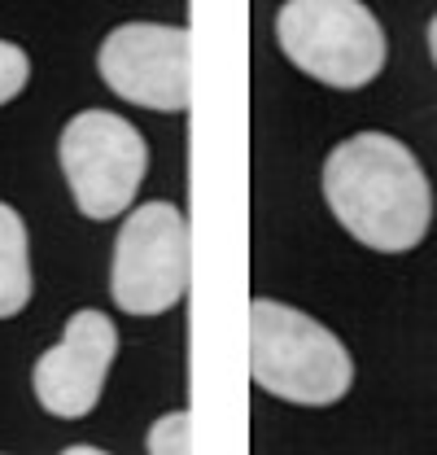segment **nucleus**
<instances>
[{
    "mask_svg": "<svg viewBox=\"0 0 437 455\" xmlns=\"http://www.w3.org/2000/svg\"><path fill=\"white\" fill-rule=\"evenodd\" d=\"M324 202L332 220L377 254L416 250L433 224V188L420 158L385 132L346 136L328 154Z\"/></svg>",
    "mask_w": 437,
    "mask_h": 455,
    "instance_id": "obj_1",
    "label": "nucleus"
},
{
    "mask_svg": "<svg viewBox=\"0 0 437 455\" xmlns=\"http://www.w3.org/2000/svg\"><path fill=\"white\" fill-rule=\"evenodd\" d=\"M250 377L263 395L293 407H332L354 386V359L346 341L315 315L254 298L250 302Z\"/></svg>",
    "mask_w": 437,
    "mask_h": 455,
    "instance_id": "obj_2",
    "label": "nucleus"
},
{
    "mask_svg": "<svg viewBox=\"0 0 437 455\" xmlns=\"http://www.w3.org/2000/svg\"><path fill=\"white\" fill-rule=\"evenodd\" d=\"M275 40L302 75L337 92L368 88L389 57L381 18L363 0H284Z\"/></svg>",
    "mask_w": 437,
    "mask_h": 455,
    "instance_id": "obj_3",
    "label": "nucleus"
},
{
    "mask_svg": "<svg viewBox=\"0 0 437 455\" xmlns=\"http://www.w3.org/2000/svg\"><path fill=\"white\" fill-rule=\"evenodd\" d=\"M193 276V236L188 220L171 202L136 206L118 236H114V263H109V298L127 315H166L184 302Z\"/></svg>",
    "mask_w": 437,
    "mask_h": 455,
    "instance_id": "obj_4",
    "label": "nucleus"
},
{
    "mask_svg": "<svg viewBox=\"0 0 437 455\" xmlns=\"http://www.w3.org/2000/svg\"><path fill=\"white\" fill-rule=\"evenodd\" d=\"M57 163L75 211L83 220L109 224L131 211L149 171V145L123 114L79 110L57 136Z\"/></svg>",
    "mask_w": 437,
    "mask_h": 455,
    "instance_id": "obj_5",
    "label": "nucleus"
},
{
    "mask_svg": "<svg viewBox=\"0 0 437 455\" xmlns=\"http://www.w3.org/2000/svg\"><path fill=\"white\" fill-rule=\"evenodd\" d=\"M193 36L175 22H123L114 27L101 49L97 70L114 97L158 114H184L193 101L188 79Z\"/></svg>",
    "mask_w": 437,
    "mask_h": 455,
    "instance_id": "obj_6",
    "label": "nucleus"
},
{
    "mask_svg": "<svg viewBox=\"0 0 437 455\" xmlns=\"http://www.w3.org/2000/svg\"><path fill=\"white\" fill-rule=\"evenodd\" d=\"M118 355V329L106 311L83 307L66 320L57 346H49L31 368L36 403L57 420H83L106 395V377Z\"/></svg>",
    "mask_w": 437,
    "mask_h": 455,
    "instance_id": "obj_7",
    "label": "nucleus"
},
{
    "mask_svg": "<svg viewBox=\"0 0 437 455\" xmlns=\"http://www.w3.org/2000/svg\"><path fill=\"white\" fill-rule=\"evenodd\" d=\"M31 241H27V220L0 202V320H13L31 307Z\"/></svg>",
    "mask_w": 437,
    "mask_h": 455,
    "instance_id": "obj_8",
    "label": "nucleus"
},
{
    "mask_svg": "<svg viewBox=\"0 0 437 455\" xmlns=\"http://www.w3.org/2000/svg\"><path fill=\"white\" fill-rule=\"evenodd\" d=\"M149 455H193V416L179 407V411H166L149 425V438H145Z\"/></svg>",
    "mask_w": 437,
    "mask_h": 455,
    "instance_id": "obj_9",
    "label": "nucleus"
},
{
    "mask_svg": "<svg viewBox=\"0 0 437 455\" xmlns=\"http://www.w3.org/2000/svg\"><path fill=\"white\" fill-rule=\"evenodd\" d=\"M27 84H31V57H27V49L13 44V40H0V106L18 101L27 92Z\"/></svg>",
    "mask_w": 437,
    "mask_h": 455,
    "instance_id": "obj_10",
    "label": "nucleus"
},
{
    "mask_svg": "<svg viewBox=\"0 0 437 455\" xmlns=\"http://www.w3.org/2000/svg\"><path fill=\"white\" fill-rule=\"evenodd\" d=\"M61 455H109V451H101V447H88V443H75V447H66Z\"/></svg>",
    "mask_w": 437,
    "mask_h": 455,
    "instance_id": "obj_11",
    "label": "nucleus"
},
{
    "mask_svg": "<svg viewBox=\"0 0 437 455\" xmlns=\"http://www.w3.org/2000/svg\"><path fill=\"white\" fill-rule=\"evenodd\" d=\"M429 53H433V61H437V13H433V22H429Z\"/></svg>",
    "mask_w": 437,
    "mask_h": 455,
    "instance_id": "obj_12",
    "label": "nucleus"
}]
</instances>
